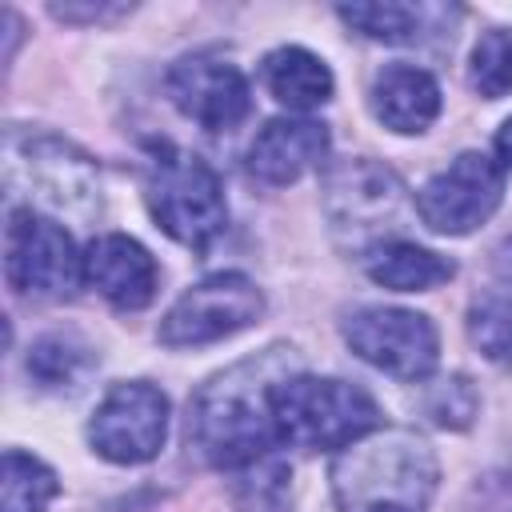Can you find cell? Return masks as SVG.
I'll return each instance as SVG.
<instances>
[{"mask_svg":"<svg viewBox=\"0 0 512 512\" xmlns=\"http://www.w3.org/2000/svg\"><path fill=\"white\" fill-rule=\"evenodd\" d=\"M300 372V356L288 344H268L264 352L236 360L232 368L204 380L188 404V444L196 456L220 472H244L280 448L272 396Z\"/></svg>","mask_w":512,"mask_h":512,"instance_id":"obj_1","label":"cell"},{"mask_svg":"<svg viewBox=\"0 0 512 512\" xmlns=\"http://www.w3.org/2000/svg\"><path fill=\"white\" fill-rule=\"evenodd\" d=\"M440 468L424 436L408 428H376L356 440L332 464V492L340 512H360L372 504H400L420 512L436 492Z\"/></svg>","mask_w":512,"mask_h":512,"instance_id":"obj_2","label":"cell"},{"mask_svg":"<svg viewBox=\"0 0 512 512\" xmlns=\"http://www.w3.org/2000/svg\"><path fill=\"white\" fill-rule=\"evenodd\" d=\"M280 444L300 452H344L356 440L384 428L380 404L360 384L340 376H288L272 396Z\"/></svg>","mask_w":512,"mask_h":512,"instance_id":"obj_3","label":"cell"},{"mask_svg":"<svg viewBox=\"0 0 512 512\" xmlns=\"http://www.w3.org/2000/svg\"><path fill=\"white\" fill-rule=\"evenodd\" d=\"M144 200L156 228L192 252H208L228 228V200L216 168L176 144L156 148Z\"/></svg>","mask_w":512,"mask_h":512,"instance_id":"obj_4","label":"cell"},{"mask_svg":"<svg viewBox=\"0 0 512 512\" xmlns=\"http://www.w3.org/2000/svg\"><path fill=\"white\" fill-rule=\"evenodd\" d=\"M320 204L332 224V236L356 256H368L372 248L392 240V228H400L404 184L388 164L356 156L328 168Z\"/></svg>","mask_w":512,"mask_h":512,"instance_id":"obj_5","label":"cell"},{"mask_svg":"<svg viewBox=\"0 0 512 512\" xmlns=\"http://www.w3.org/2000/svg\"><path fill=\"white\" fill-rule=\"evenodd\" d=\"M8 188L28 192L32 212L52 220L100 212V176L92 160L60 136H12L8 140Z\"/></svg>","mask_w":512,"mask_h":512,"instance_id":"obj_6","label":"cell"},{"mask_svg":"<svg viewBox=\"0 0 512 512\" xmlns=\"http://www.w3.org/2000/svg\"><path fill=\"white\" fill-rule=\"evenodd\" d=\"M4 276L20 296L60 300L84 280V256L60 220L32 208H12L4 228Z\"/></svg>","mask_w":512,"mask_h":512,"instance_id":"obj_7","label":"cell"},{"mask_svg":"<svg viewBox=\"0 0 512 512\" xmlns=\"http://www.w3.org/2000/svg\"><path fill=\"white\" fill-rule=\"evenodd\" d=\"M264 316V292L244 272H212L196 280L164 312L156 340L164 348H200L252 328Z\"/></svg>","mask_w":512,"mask_h":512,"instance_id":"obj_8","label":"cell"},{"mask_svg":"<svg viewBox=\"0 0 512 512\" xmlns=\"http://www.w3.org/2000/svg\"><path fill=\"white\" fill-rule=\"evenodd\" d=\"M344 340L364 364L408 384L428 380L440 364V332L424 312L412 308H356L344 320Z\"/></svg>","mask_w":512,"mask_h":512,"instance_id":"obj_9","label":"cell"},{"mask_svg":"<svg viewBox=\"0 0 512 512\" xmlns=\"http://www.w3.org/2000/svg\"><path fill=\"white\" fill-rule=\"evenodd\" d=\"M168 440V396L148 380H124L104 392L88 420V444L108 464H148Z\"/></svg>","mask_w":512,"mask_h":512,"instance_id":"obj_10","label":"cell"},{"mask_svg":"<svg viewBox=\"0 0 512 512\" xmlns=\"http://www.w3.org/2000/svg\"><path fill=\"white\" fill-rule=\"evenodd\" d=\"M500 200L504 168L488 152H460L416 192V212L436 236H468L492 220Z\"/></svg>","mask_w":512,"mask_h":512,"instance_id":"obj_11","label":"cell"},{"mask_svg":"<svg viewBox=\"0 0 512 512\" xmlns=\"http://www.w3.org/2000/svg\"><path fill=\"white\" fill-rule=\"evenodd\" d=\"M164 92L176 112L204 132H232L252 112L248 76L220 56H184L168 68Z\"/></svg>","mask_w":512,"mask_h":512,"instance_id":"obj_12","label":"cell"},{"mask_svg":"<svg viewBox=\"0 0 512 512\" xmlns=\"http://www.w3.org/2000/svg\"><path fill=\"white\" fill-rule=\"evenodd\" d=\"M84 284L96 288L112 308L140 312L152 304L160 288V268L140 240L124 232H108L84 248Z\"/></svg>","mask_w":512,"mask_h":512,"instance_id":"obj_13","label":"cell"},{"mask_svg":"<svg viewBox=\"0 0 512 512\" xmlns=\"http://www.w3.org/2000/svg\"><path fill=\"white\" fill-rule=\"evenodd\" d=\"M328 128L312 116H276L248 144V172L272 188L300 180L328 156Z\"/></svg>","mask_w":512,"mask_h":512,"instance_id":"obj_14","label":"cell"},{"mask_svg":"<svg viewBox=\"0 0 512 512\" xmlns=\"http://www.w3.org/2000/svg\"><path fill=\"white\" fill-rule=\"evenodd\" d=\"M368 100H372V116L400 136H420L440 116V84L428 68L416 64L380 68Z\"/></svg>","mask_w":512,"mask_h":512,"instance_id":"obj_15","label":"cell"},{"mask_svg":"<svg viewBox=\"0 0 512 512\" xmlns=\"http://www.w3.org/2000/svg\"><path fill=\"white\" fill-rule=\"evenodd\" d=\"M260 80L268 88V96L276 104H284L288 112H312L320 104L332 100L336 92V80H332V68L300 48V44H284V48H272L260 64Z\"/></svg>","mask_w":512,"mask_h":512,"instance_id":"obj_16","label":"cell"},{"mask_svg":"<svg viewBox=\"0 0 512 512\" xmlns=\"http://www.w3.org/2000/svg\"><path fill=\"white\" fill-rule=\"evenodd\" d=\"M364 272L388 292H432L456 276V264L412 240H388L364 256Z\"/></svg>","mask_w":512,"mask_h":512,"instance_id":"obj_17","label":"cell"},{"mask_svg":"<svg viewBox=\"0 0 512 512\" xmlns=\"http://www.w3.org/2000/svg\"><path fill=\"white\" fill-rule=\"evenodd\" d=\"M60 492L56 472L20 448L4 452V480H0V512H44Z\"/></svg>","mask_w":512,"mask_h":512,"instance_id":"obj_18","label":"cell"},{"mask_svg":"<svg viewBox=\"0 0 512 512\" xmlns=\"http://www.w3.org/2000/svg\"><path fill=\"white\" fill-rule=\"evenodd\" d=\"M336 16L356 28L360 36L368 40H380V44H412L420 40V28H424V8L420 4H340Z\"/></svg>","mask_w":512,"mask_h":512,"instance_id":"obj_19","label":"cell"},{"mask_svg":"<svg viewBox=\"0 0 512 512\" xmlns=\"http://www.w3.org/2000/svg\"><path fill=\"white\" fill-rule=\"evenodd\" d=\"M88 364H92L88 348L76 336H64V332L40 336L28 348V376L40 388H72L88 372Z\"/></svg>","mask_w":512,"mask_h":512,"instance_id":"obj_20","label":"cell"},{"mask_svg":"<svg viewBox=\"0 0 512 512\" xmlns=\"http://www.w3.org/2000/svg\"><path fill=\"white\" fill-rule=\"evenodd\" d=\"M468 336L492 364H512V296L484 292L468 308Z\"/></svg>","mask_w":512,"mask_h":512,"instance_id":"obj_21","label":"cell"},{"mask_svg":"<svg viewBox=\"0 0 512 512\" xmlns=\"http://www.w3.org/2000/svg\"><path fill=\"white\" fill-rule=\"evenodd\" d=\"M292 480V468L280 460V456H268L244 472H236V484H232V500L240 512H288V484Z\"/></svg>","mask_w":512,"mask_h":512,"instance_id":"obj_22","label":"cell"},{"mask_svg":"<svg viewBox=\"0 0 512 512\" xmlns=\"http://www.w3.org/2000/svg\"><path fill=\"white\" fill-rule=\"evenodd\" d=\"M468 80L484 100H500L512 92V28H492L476 40Z\"/></svg>","mask_w":512,"mask_h":512,"instance_id":"obj_23","label":"cell"},{"mask_svg":"<svg viewBox=\"0 0 512 512\" xmlns=\"http://www.w3.org/2000/svg\"><path fill=\"white\" fill-rule=\"evenodd\" d=\"M424 412H428L440 428L460 432V428H468V424L476 420V412H480V396H476V388H472L468 376L452 372V376L436 380V384L424 392Z\"/></svg>","mask_w":512,"mask_h":512,"instance_id":"obj_24","label":"cell"},{"mask_svg":"<svg viewBox=\"0 0 512 512\" xmlns=\"http://www.w3.org/2000/svg\"><path fill=\"white\" fill-rule=\"evenodd\" d=\"M48 12L64 24H100V20H116L132 12V4H52Z\"/></svg>","mask_w":512,"mask_h":512,"instance_id":"obj_25","label":"cell"},{"mask_svg":"<svg viewBox=\"0 0 512 512\" xmlns=\"http://www.w3.org/2000/svg\"><path fill=\"white\" fill-rule=\"evenodd\" d=\"M496 164L504 168V172H512V116L500 124V132H496Z\"/></svg>","mask_w":512,"mask_h":512,"instance_id":"obj_26","label":"cell"},{"mask_svg":"<svg viewBox=\"0 0 512 512\" xmlns=\"http://www.w3.org/2000/svg\"><path fill=\"white\" fill-rule=\"evenodd\" d=\"M496 264H500L504 272H512V240H508V244L500 248V256H496Z\"/></svg>","mask_w":512,"mask_h":512,"instance_id":"obj_27","label":"cell"},{"mask_svg":"<svg viewBox=\"0 0 512 512\" xmlns=\"http://www.w3.org/2000/svg\"><path fill=\"white\" fill-rule=\"evenodd\" d=\"M360 512H412V508H400V504H372V508H360Z\"/></svg>","mask_w":512,"mask_h":512,"instance_id":"obj_28","label":"cell"}]
</instances>
